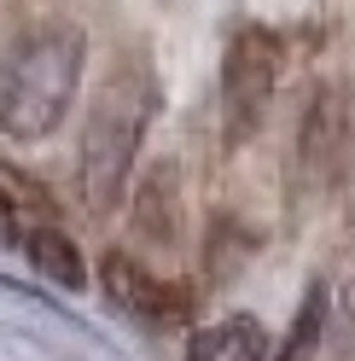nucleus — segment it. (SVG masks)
I'll return each instance as SVG.
<instances>
[{"label": "nucleus", "instance_id": "f257e3e1", "mask_svg": "<svg viewBox=\"0 0 355 361\" xmlns=\"http://www.w3.org/2000/svg\"><path fill=\"white\" fill-rule=\"evenodd\" d=\"M87 35L76 24H30L0 47V134L41 140L76 99Z\"/></svg>", "mask_w": 355, "mask_h": 361}, {"label": "nucleus", "instance_id": "f03ea898", "mask_svg": "<svg viewBox=\"0 0 355 361\" xmlns=\"http://www.w3.org/2000/svg\"><path fill=\"white\" fill-rule=\"evenodd\" d=\"M146 123H151V76L140 64L117 59V71L105 76V87L94 94V105H87L82 146H76L82 198L99 216L117 210V198L128 187V169H135L140 140H146Z\"/></svg>", "mask_w": 355, "mask_h": 361}, {"label": "nucleus", "instance_id": "7ed1b4c3", "mask_svg": "<svg viewBox=\"0 0 355 361\" xmlns=\"http://www.w3.org/2000/svg\"><path fill=\"white\" fill-rule=\"evenodd\" d=\"M274 64H280V59H274V41L262 35V30H239V35H233L228 71H221V94H228L239 128H251L256 111L268 105V94H274Z\"/></svg>", "mask_w": 355, "mask_h": 361}, {"label": "nucleus", "instance_id": "20e7f679", "mask_svg": "<svg viewBox=\"0 0 355 361\" xmlns=\"http://www.w3.org/2000/svg\"><path fill=\"white\" fill-rule=\"evenodd\" d=\"M99 286H105V298L128 309V314H146V321H175L187 303H181V291H175L169 280H158L146 262H135L128 251H105L99 262Z\"/></svg>", "mask_w": 355, "mask_h": 361}, {"label": "nucleus", "instance_id": "39448f33", "mask_svg": "<svg viewBox=\"0 0 355 361\" xmlns=\"http://www.w3.org/2000/svg\"><path fill=\"white\" fill-rule=\"evenodd\" d=\"M187 361H274V344L262 321L228 314V321H210L187 338Z\"/></svg>", "mask_w": 355, "mask_h": 361}, {"label": "nucleus", "instance_id": "423d86ee", "mask_svg": "<svg viewBox=\"0 0 355 361\" xmlns=\"http://www.w3.org/2000/svg\"><path fill=\"white\" fill-rule=\"evenodd\" d=\"M24 251H30V262L41 268V274H47V280H58L64 291H82V286H87L82 251H76V245L53 228V221H35V228L24 233Z\"/></svg>", "mask_w": 355, "mask_h": 361}, {"label": "nucleus", "instance_id": "0eeeda50", "mask_svg": "<svg viewBox=\"0 0 355 361\" xmlns=\"http://www.w3.org/2000/svg\"><path fill=\"white\" fill-rule=\"evenodd\" d=\"M135 221L151 233V239H175V204H158V187H151V175H146V187H140V198H135Z\"/></svg>", "mask_w": 355, "mask_h": 361}, {"label": "nucleus", "instance_id": "6e6552de", "mask_svg": "<svg viewBox=\"0 0 355 361\" xmlns=\"http://www.w3.org/2000/svg\"><path fill=\"white\" fill-rule=\"evenodd\" d=\"M320 286H309V298H303V309H297V326H292V338H285V355L280 361H303L309 355V338L320 332Z\"/></svg>", "mask_w": 355, "mask_h": 361}]
</instances>
